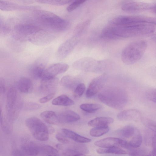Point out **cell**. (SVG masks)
<instances>
[{"label": "cell", "instance_id": "1", "mask_svg": "<svg viewBox=\"0 0 156 156\" xmlns=\"http://www.w3.org/2000/svg\"><path fill=\"white\" fill-rule=\"evenodd\" d=\"M105 28L113 39L148 34L154 33L155 30L153 26L146 23L128 26L115 25L110 23Z\"/></svg>", "mask_w": 156, "mask_h": 156}, {"label": "cell", "instance_id": "2", "mask_svg": "<svg viewBox=\"0 0 156 156\" xmlns=\"http://www.w3.org/2000/svg\"><path fill=\"white\" fill-rule=\"evenodd\" d=\"M33 15L36 20L40 23L55 30H65L70 26L68 21L52 12L37 9L34 11Z\"/></svg>", "mask_w": 156, "mask_h": 156}, {"label": "cell", "instance_id": "3", "mask_svg": "<svg viewBox=\"0 0 156 156\" xmlns=\"http://www.w3.org/2000/svg\"><path fill=\"white\" fill-rule=\"evenodd\" d=\"M98 97L103 103L117 109H122L128 101L126 91L122 89L117 88L106 89L99 94Z\"/></svg>", "mask_w": 156, "mask_h": 156}, {"label": "cell", "instance_id": "4", "mask_svg": "<svg viewBox=\"0 0 156 156\" xmlns=\"http://www.w3.org/2000/svg\"><path fill=\"white\" fill-rule=\"evenodd\" d=\"M147 43L144 40H138L128 44L123 49L121 59L125 64L131 65L137 62L143 56Z\"/></svg>", "mask_w": 156, "mask_h": 156}, {"label": "cell", "instance_id": "5", "mask_svg": "<svg viewBox=\"0 0 156 156\" xmlns=\"http://www.w3.org/2000/svg\"><path fill=\"white\" fill-rule=\"evenodd\" d=\"M112 64L108 60H98L92 58L86 57L74 62L73 66L76 69L86 72L102 73L109 69Z\"/></svg>", "mask_w": 156, "mask_h": 156}, {"label": "cell", "instance_id": "6", "mask_svg": "<svg viewBox=\"0 0 156 156\" xmlns=\"http://www.w3.org/2000/svg\"><path fill=\"white\" fill-rule=\"evenodd\" d=\"M25 124L35 139L42 141L48 140V129L45 124L38 118H29L26 120Z\"/></svg>", "mask_w": 156, "mask_h": 156}, {"label": "cell", "instance_id": "7", "mask_svg": "<svg viewBox=\"0 0 156 156\" xmlns=\"http://www.w3.org/2000/svg\"><path fill=\"white\" fill-rule=\"evenodd\" d=\"M16 36L19 39L32 41L42 31L39 26L31 24H21L14 27Z\"/></svg>", "mask_w": 156, "mask_h": 156}, {"label": "cell", "instance_id": "8", "mask_svg": "<svg viewBox=\"0 0 156 156\" xmlns=\"http://www.w3.org/2000/svg\"><path fill=\"white\" fill-rule=\"evenodd\" d=\"M18 99L16 90L13 87L9 88L7 94L6 108L11 120L16 118L19 112L20 105Z\"/></svg>", "mask_w": 156, "mask_h": 156}, {"label": "cell", "instance_id": "9", "mask_svg": "<svg viewBox=\"0 0 156 156\" xmlns=\"http://www.w3.org/2000/svg\"><path fill=\"white\" fill-rule=\"evenodd\" d=\"M148 17L141 16H119L112 19L110 23L115 25L128 26L147 23Z\"/></svg>", "mask_w": 156, "mask_h": 156}, {"label": "cell", "instance_id": "10", "mask_svg": "<svg viewBox=\"0 0 156 156\" xmlns=\"http://www.w3.org/2000/svg\"><path fill=\"white\" fill-rule=\"evenodd\" d=\"M69 68L68 65L65 63H57L52 64L45 68L41 80L54 78L57 75L65 72Z\"/></svg>", "mask_w": 156, "mask_h": 156}, {"label": "cell", "instance_id": "11", "mask_svg": "<svg viewBox=\"0 0 156 156\" xmlns=\"http://www.w3.org/2000/svg\"><path fill=\"white\" fill-rule=\"evenodd\" d=\"M108 76L105 73L94 79L87 89L86 93V97H91L98 93L105 85Z\"/></svg>", "mask_w": 156, "mask_h": 156}, {"label": "cell", "instance_id": "12", "mask_svg": "<svg viewBox=\"0 0 156 156\" xmlns=\"http://www.w3.org/2000/svg\"><path fill=\"white\" fill-rule=\"evenodd\" d=\"M94 144L102 148L118 147L125 148L128 150L131 148L129 142L126 140L113 137H107L97 141L94 143Z\"/></svg>", "mask_w": 156, "mask_h": 156}, {"label": "cell", "instance_id": "13", "mask_svg": "<svg viewBox=\"0 0 156 156\" xmlns=\"http://www.w3.org/2000/svg\"><path fill=\"white\" fill-rule=\"evenodd\" d=\"M78 41V37L74 36L62 43L57 51V57L60 59L65 58L74 49Z\"/></svg>", "mask_w": 156, "mask_h": 156}, {"label": "cell", "instance_id": "14", "mask_svg": "<svg viewBox=\"0 0 156 156\" xmlns=\"http://www.w3.org/2000/svg\"><path fill=\"white\" fill-rule=\"evenodd\" d=\"M154 4L147 3L133 2L126 3L122 6V9L127 12H134L152 9Z\"/></svg>", "mask_w": 156, "mask_h": 156}, {"label": "cell", "instance_id": "15", "mask_svg": "<svg viewBox=\"0 0 156 156\" xmlns=\"http://www.w3.org/2000/svg\"><path fill=\"white\" fill-rule=\"evenodd\" d=\"M0 8L6 11L25 10L38 9L39 7L31 5H23L8 1L0 0Z\"/></svg>", "mask_w": 156, "mask_h": 156}, {"label": "cell", "instance_id": "16", "mask_svg": "<svg viewBox=\"0 0 156 156\" xmlns=\"http://www.w3.org/2000/svg\"><path fill=\"white\" fill-rule=\"evenodd\" d=\"M59 122L70 123L75 122L80 119V116L71 110H65L58 115Z\"/></svg>", "mask_w": 156, "mask_h": 156}, {"label": "cell", "instance_id": "17", "mask_svg": "<svg viewBox=\"0 0 156 156\" xmlns=\"http://www.w3.org/2000/svg\"><path fill=\"white\" fill-rule=\"evenodd\" d=\"M140 113L138 110L130 109L120 112L118 114L117 118L121 121L136 120L140 117Z\"/></svg>", "mask_w": 156, "mask_h": 156}, {"label": "cell", "instance_id": "18", "mask_svg": "<svg viewBox=\"0 0 156 156\" xmlns=\"http://www.w3.org/2000/svg\"><path fill=\"white\" fill-rule=\"evenodd\" d=\"M62 130L67 137L76 142L84 143H89L91 141L90 139L81 136L70 130L63 128Z\"/></svg>", "mask_w": 156, "mask_h": 156}, {"label": "cell", "instance_id": "19", "mask_svg": "<svg viewBox=\"0 0 156 156\" xmlns=\"http://www.w3.org/2000/svg\"><path fill=\"white\" fill-rule=\"evenodd\" d=\"M113 122L114 119L110 117H99L90 120L88 122V124L94 127H104L108 126Z\"/></svg>", "mask_w": 156, "mask_h": 156}, {"label": "cell", "instance_id": "20", "mask_svg": "<svg viewBox=\"0 0 156 156\" xmlns=\"http://www.w3.org/2000/svg\"><path fill=\"white\" fill-rule=\"evenodd\" d=\"M40 116L44 121L48 124L54 125L59 122L58 115L53 111H44L41 113Z\"/></svg>", "mask_w": 156, "mask_h": 156}, {"label": "cell", "instance_id": "21", "mask_svg": "<svg viewBox=\"0 0 156 156\" xmlns=\"http://www.w3.org/2000/svg\"><path fill=\"white\" fill-rule=\"evenodd\" d=\"M17 86L18 90L20 92L23 93H27L32 89V83L29 78L23 77L19 80Z\"/></svg>", "mask_w": 156, "mask_h": 156}, {"label": "cell", "instance_id": "22", "mask_svg": "<svg viewBox=\"0 0 156 156\" xmlns=\"http://www.w3.org/2000/svg\"><path fill=\"white\" fill-rule=\"evenodd\" d=\"M21 150L24 155L36 156L40 153V147L29 144L22 146Z\"/></svg>", "mask_w": 156, "mask_h": 156}, {"label": "cell", "instance_id": "23", "mask_svg": "<svg viewBox=\"0 0 156 156\" xmlns=\"http://www.w3.org/2000/svg\"><path fill=\"white\" fill-rule=\"evenodd\" d=\"M53 105L65 106L74 104V101L67 96L62 95L55 98L52 101Z\"/></svg>", "mask_w": 156, "mask_h": 156}, {"label": "cell", "instance_id": "24", "mask_svg": "<svg viewBox=\"0 0 156 156\" xmlns=\"http://www.w3.org/2000/svg\"><path fill=\"white\" fill-rule=\"evenodd\" d=\"M79 80L75 77L69 75H66L62 78L61 82L64 86L68 88H72L75 87H76L79 83Z\"/></svg>", "mask_w": 156, "mask_h": 156}, {"label": "cell", "instance_id": "25", "mask_svg": "<svg viewBox=\"0 0 156 156\" xmlns=\"http://www.w3.org/2000/svg\"><path fill=\"white\" fill-rule=\"evenodd\" d=\"M97 152L100 154H124L127 152L124 150L118 147H112L103 148H99L97 150Z\"/></svg>", "mask_w": 156, "mask_h": 156}, {"label": "cell", "instance_id": "26", "mask_svg": "<svg viewBox=\"0 0 156 156\" xmlns=\"http://www.w3.org/2000/svg\"><path fill=\"white\" fill-rule=\"evenodd\" d=\"M45 68L41 64L34 65L30 68V73L31 76L35 79H41Z\"/></svg>", "mask_w": 156, "mask_h": 156}, {"label": "cell", "instance_id": "27", "mask_svg": "<svg viewBox=\"0 0 156 156\" xmlns=\"http://www.w3.org/2000/svg\"><path fill=\"white\" fill-rule=\"evenodd\" d=\"M136 132L135 127L131 125L125 126L119 130V133L122 137L128 138L132 136Z\"/></svg>", "mask_w": 156, "mask_h": 156}, {"label": "cell", "instance_id": "28", "mask_svg": "<svg viewBox=\"0 0 156 156\" xmlns=\"http://www.w3.org/2000/svg\"><path fill=\"white\" fill-rule=\"evenodd\" d=\"M41 80L40 88L43 90H47L52 87L56 84L58 80L55 77Z\"/></svg>", "mask_w": 156, "mask_h": 156}, {"label": "cell", "instance_id": "29", "mask_svg": "<svg viewBox=\"0 0 156 156\" xmlns=\"http://www.w3.org/2000/svg\"><path fill=\"white\" fill-rule=\"evenodd\" d=\"M101 108V106L100 105L96 104H83L80 106L81 109L89 113L94 112Z\"/></svg>", "mask_w": 156, "mask_h": 156}, {"label": "cell", "instance_id": "30", "mask_svg": "<svg viewBox=\"0 0 156 156\" xmlns=\"http://www.w3.org/2000/svg\"><path fill=\"white\" fill-rule=\"evenodd\" d=\"M109 130L108 126L104 127H94L91 129L90 134L94 137H99L107 133Z\"/></svg>", "mask_w": 156, "mask_h": 156}, {"label": "cell", "instance_id": "31", "mask_svg": "<svg viewBox=\"0 0 156 156\" xmlns=\"http://www.w3.org/2000/svg\"><path fill=\"white\" fill-rule=\"evenodd\" d=\"M58 151L53 147L49 145H43L40 147V153L47 156L58 155Z\"/></svg>", "mask_w": 156, "mask_h": 156}, {"label": "cell", "instance_id": "32", "mask_svg": "<svg viewBox=\"0 0 156 156\" xmlns=\"http://www.w3.org/2000/svg\"><path fill=\"white\" fill-rule=\"evenodd\" d=\"M40 3L52 5L60 6L64 5L71 2L73 0H35Z\"/></svg>", "mask_w": 156, "mask_h": 156}, {"label": "cell", "instance_id": "33", "mask_svg": "<svg viewBox=\"0 0 156 156\" xmlns=\"http://www.w3.org/2000/svg\"><path fill=\"white\" fill-rule=\"evenodd\" d=\"M142 141V136L139 133L136 134L129 142L130 147L133 148L139 147Z\"/></svg>", "mask_w": 156, "mask_h": 156}, {"label": "cell", "instance_id": "34", "mask_svg": "<svg viewBox=\"0 0 156 156\" xmlns=\"http://www.w3.org/2000/svg\"><path fill=\"white\" fill-rule=\"evenodd\" d=\"M85 88V86L83 83H80L78 84L75 88L74 97L75 98L80 97L84 93Z\"/></svg>", "mask_w": 156, "mask_h": 156}, {"label": "cell", "instance_id": "35", "mask_svg": "<svg viewBox=\"0 0 156 156\" xmlns=\"http://www.w3.org/2000/svg\"><path fill=\"white\" fill-rule=\"evenodd\" d=\"M88 0H73L66 8L67 10L69 12H71Z\"/></svg>", "mask_w": 156, "mask_h": 156}, {"label": "cell", "instance_id": "36", "mask_svg": "<svg viewBox=\"0 0 156 156\" xmlns=\"http://www.w3.org/2000/svg\"><path fill=\"white\" fill-rule=\"evenodd\" d=\"M1 114L0 123L2 129L5 133L9 134L11 132L10 126L1 113Z\"/></svg>", "mask_w": 156, "mask_h": 156}, {"label": "cell", "instance_id": "37", "mask_svg": "<svg viewBox=\"0 0 156 156\" xmlns=\"http://www.w3.org/2000/svg\"><path fill=\"white\" fill-rule=\"evenodd\" d=\"M73 149L77 151L82 155L88 153L89 151L87 147L84 145L76 144L73 146Z\"/></svg>", "mask_w": 156, "mask_h": 156}, {"label": "cell", "instance_id": "38", "mask_svg": "<svg viewBox=\"0 0 156 156\" xmlns=\"http://www.w3.org/2000/svg\"><path fill=\"white\" fill-rule=\"evenodd\" d=\"M137 148H131L129 150V154L131 156L146 155L147 152L144 150Z\"/></svg>", "mask_w": 156, "mask_h": 156}, {"label": "cell", "instance_id": "39", "mask_svg": "<svg viewBox=\"0 0 156 156\" xmlns=\"http://www.w3.org/2000/svg\"><path fill=\"white\" fill-rule=\"evenodd\" d=\"M89 22L86 21L77 26L75 31V36L78 37L81 35L84 31L88 25Z\"/></svg>", "mask_w": 156, "mask_h": 156}, {"label": "cell", "instance_id": "40", "mask_svg": "<svg viewBox=\"0 0 156 156\" xmlns=\"http://www.w3.org/2000/svg\"><path fill=\"white\" fill-rule=\"evenodd\" d=\"M146 96L149 100L156 103V88L148 90L146 93Z\"/></svg>", "mask_w": 156, "mask_h": 156}, {"label": "cell", "instance_id": "41", "mask_svg": "<svg viewBox=\"0 0 156 156\" xmlns=\"http://www.w3.org/2000/svg\"><path fill=\"white\" fill-rule=\"evenodd\" d=\"M64 156H81V154L73 149H68L65 150L62 153Z\"/></svg>", "mask_w": 156, "mask_h": 156}, {"label": "cell", "instance_id": "42", "mask_svg": "<svg viewBox=\"0 0 156 156\" xmlns=\"http://www.w3.org/2000/svg\"><path fill=\"white\" fill-rule=\"evenodd\" d=\"M55 137L58 141L62 144H67L69 142L66 137L59 133L56 135Z\"/></svg>", "mask_w": 156, "mask_h": 156}, {"label": "cell", "instance_id": "43", "mask_svg": "<svg viewBox=\"0 0 156 156\" xmlns=\"http://www.w3.org/2000/svg\"><path fill=\"white\" fill-rule=\"evenodd\" d=\"M54 93H50L47 95L42 97L39 100V101L41 103H46L52 99L55 96Z\"/></svg>", "mask_w": 156, "mask_h": 156}, {"label": "cell", "instance_id": "44", "mask_svg": "<svg viewBox=\"0 0 156 156\" xmlns=\"http://www.w3.org/2000/svg\"><path fill=\"white\" fill-rule=\"evenodd\" d=\"M9 28L7 25L2 23L1 24L0 26V33L2 35H5L7 34L9 31Z\"/></svg>", "mask_w": 156, "mask_h": 156}, {"label": "cell", "instance_id": "45", "mask_svg": "<svg viewBox=\"0 0 156 156\" xmlns=\"http://www.w3.org/2000/svg\"><path fill=\"white\" fill-rule=\"evenodd\" d=\"M5 83L4 79L3 78L0 79V92L3 94L5 91Z\"/></svg>", "mask_w": 156, "mask_h": 156}, {"label": "cell", "instance_id": "46", "mask_svg": "<svg viewBox=\"0 0 156 156\" xmlns=\"http://www.w3.org/2000/svg\"><path fill=\"white\" fill-rule=\"evenodd\" d=\"M149 128L152 131L156 133V122H150L148 124Z\"/></svg>", "mask_w": 156, "mask_h": 156}, {"label": "cell", "instance_id": "47", "mask_svg": "<svg viewBox=\"0 0 156 156\" xmlns=\"http://www.w3.org/2000/svg\"><path fill=\"white\" fill-rule=\"evenodd\" d=\"M23 4H31L33 2L32 0H9Z\"/></svg>", "mask_w": 156, "mask_h": 156}, {"label": "cell", "instance_id": "48", "mask_svg": "<svg viewBox=\"0 0 156 156\" xmlns=\"http://www.w3.org/2000/svg\"><path fill=\"white\" fill-rule=\"evenodd\" d=\"M12 154L14 156L24 155L21 150H16L12 151Z\"/></svg>", "mask_w": 156, "mask_h": 156}, {"label": "cell", "instance_id": "49", "mask_svg": "<svg viewBox=\"0 0 156 156\" xmlns=\"http://www.w3.org/2000/svg\"><path fill=\"white\" fill-rule=\"evenodd\" d=\"M152 10L154 12L156 13V4H154V6Z\"/></svg>", "mask_w": 156, "mask_h": 156}, {"label": "cell", "instance_id": "50", "mask_svg": "<svg viewBox=\"0 0 156 156\" xmlns=\"http://www.w3.org/2000/svg\"><path fill=\"white\" fill-rule=\"evenodd\" d=\"M152 39L154 41H156V35L155 36H153L152 37Z\"/></svg>", "mask_w": 156, "mask_h": 156}]
</instances>
